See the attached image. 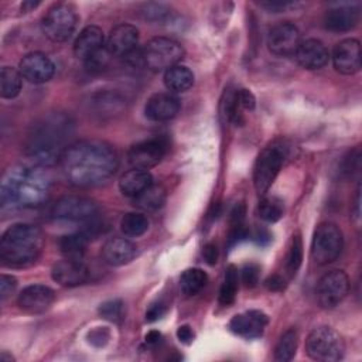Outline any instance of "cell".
Wrapping results in <instances>:
<instances>
[{"mask_svg":"<svg viewBox=\"0 0 362 362\" xmlns=\"http://www.w3.org/2000/svg\"><path fill=\"white\" fill-rule=\"evenodd\" d=\"M246 238H249V229L245 226V223L232 225L228 236V247L235 246L236 243L245 240Z\"/></svg>","mask_w":362,"mask_h":362,"instance_id":"ab89813d","label":"cell"},{"mask_svg":"<svg viewBox=\"0 0 362 362\" xmlns=\"http://www.w3.org/2000/svg\"><path fill=\"white\" fill-rule=\"evenodd\" d=\"M72 133L69 116L51 113L35 123L28 134L25 151L34 164L48 167L59 161L65 151L66 140Z\"/></svg>","mask_w":362,"mask_h":362,"instance_id":"3957f363","label":"cell"},{"mask_svg":"<svg viewBox=\"0 0 362 362\" xmlns=\"http://www.w3.org/2000/svg\"><path fill=\"white\" fill-rule=\"evenodd\" d=\"M297 62L310 71L321 69L328 64L329 52L327 47L315 38H308L305 41H301L297 51H296Z\"/></svg>","mask_w":362,"mask_h":362,"instance_id":"ffe728a7","label":"cell"},{"mask_svg":"<svg viewBox=\"0 0 362 362\" xmlns=\"http://www.w3.org/2000/svg\"><path fill=\"white\" fill-rule=\"evenodd\" d=\"M78 24V14L68 3L54 4L42 17L41 28L45 37L54 42L68 41Z\"/></svg>","mask_w":362,"mask_h":362,"instance_id":"ba28073f","label":"cell"},{"mask_svg":"<svg viewBox=\"0 0 362 362\" xmlns=\"http://www.w3.org/2000/svg\"><path fill=\"white\" fill-rule=\"evenodd\" d=\"M260 6L273 13H279V11H284L286 8L291 7L293 3L291 1H262Z\"/></svg>","mask_w":362,"mask_h":362,"instance_id":"c3c4849f","label":"cell"},{"mask_svg":"<svg viewBox=\"0 0 362 362\" xmlns=\"http://www.w3.org/2000/svg\"><path fill=\"white\" fill-rule=\"evenodd\" d=\"M52 279L64 287H75L83 284L89 277V270L82 260L64 259L54 264L51 272Z\"/></svg>","mask_w":362,"mask_h":362,"instance_id":"ac0fdd59","label":"cell"},{"mask_svg":"<svg viewBox=\"0 0 362 362\" xmlns=\"http://www.w3.org/2000/svg\"><path fill=\"white\" fill-rule=\"evenodd\" d=\"M141 14L146 20L150 21H161L168 16V8L164 7L163 4H156V3H150L146 4L141 10Z\"/></svg>","mask_w":362,"mask_h":362,"instance_id":"f35d334b","label":"cell"},{"mask_svg":"<svg viewBox=\"0 0 362 362\" xmlns=\"http://www.w3.org/2000/svg\"><path fill=\"white\" fill-rule=\"evenodd\" d=\"M0 359L4 361V362H6V361H10V362H11V361H13V356H11V355H7V354L3 351L1 355H0Z\"/></svg>","mask_w":362,"mask_h":362,"instance_id":"db71d44e","label":"cell"},{"mask_svg":"<svg viewBox=\"0 0 362 362\" xmlns=\"http://www.w3.org/2000/svg\"><path fill=\"white\" fill-rule=\"evenodd\" d=\"M267 322H269V318L264 313L252 310V311H246L243 314H236L230 320L229 328L236 335L250 339V338L260 337Z\"/></svg>","mask_w":362,"mask_h":362,"instance_id":"44dd1931","label":"cell"},{"mask_svg":"<svg viewBox=\"0 0 362 362\" xmlns=\"http://www.w3.org/2000/svg\"><path fill=\"white\" fill-rule=\"evenodd\" d=\"M236 100H238V105H239L240 109H247V110L255 109L256 99H255L253 93L249 89L236 90Z\"/></svg>","mask_w":362,"mask_h":362,"instance_id":"60d3db41","label":"cell"},{"mask_svg":"<svg viewBox=\"0 0 362 362\" xmlns=\"http://www.w3.org/2000/svg\"><path fill=\"white\" fill-rule=\"evenodd\" d=\"M202 256L205 259V262L209 264V266H214L216 262H218V247L215 243H206L204 246V250H202Z\"/></svg>","mask_w":362,"mask_h":362,"instance_id":"bcb514c9","label":"cell"},{"mask_svg":"<svg viewBox=\"0 0 362 362\" xmlns=\"http://www.w3.org/2000/svg\"><path fill=\"white\" fill-rule=\"evenodd\" d=\"M18 71L24 79L31 83H44L49 81L55 72L54 62L42 52H30L24 55L18 64Z\"/></svg>","mask_w":362,"mask_h":362,"instance_id":"5bb4252c","label":"cell"},{"mask_svg":"<svg viewBox=\"0 0 362 362\" xmlns=\"http://www.w3.org/2000/svg\"><path fill=\"white\" fill-rule=\"evenodd\" d=\"M99 314L107 321L120 322L123 318V303L120 300H109L100 304Z\"/></svg>","mask_w":362,"mask_h":362,"instance_id":"d590c367","label":"cell"},{"mask_svg":"<svg viewBox=\"0 0 362 362\" xmlns=\"http://www.w3.org/2000/svg\"><path fill=\"white\" fill-rule=\"evenodd\" d=\"M349 279L342 270H331L325 273L317 284L318 304L325 308L337 307L348 294Z\"/></svg>","mask_w":362,"mask_h":362,"instance_id":"7c38bea8","label":"cell"},{"mask_svg":"<svg viewBox=\"0 0 362 362\" xmlns=\"http://www.w3.org/2000/svg\"><path fill=\"white\" fill-rule=\"evenodd\" d=\"M120 229L129 238L141 236L148 229V219L140 212H129L122 218Z\"/></svg>","mask_w":362,"mask_h":362,"instance_id":"4dcf8cb0","label":"cell"},{"mask_svg":"<svg viewBox=\"0 0 362 362\" xmlns=\"http://www.w3.org/2000/svg\"><path fill=\"white\" fill-rule=\"evenodd\" d=\"M301 260H303V242L300 235H294L291 239V245H290V250L286 262V269L290 276H294L297 273V270L301 266Z\"/></svg>","mask_w":362,"mask_h":362,"instance_id":"e575fe53","label":"cell"},{"mask_svg":"<svg viewBox=\"0 0 362 362\" xmlns=\"http://www.w3.org/2000/svg\"><path fill=\"white\" fill-rule=\"evenodd\" d=\"M44 246L42 232L31 223L11 225L0 239V259L11 267L28 266L37 260Z\"/></svg>","mask_w":362,"mask_h":362,"instance_id":"277c9868","label":"cell"},{"mask_svg":"<svg viewBox=\"0 0 362 362\" xmlns=\"http://www.w3.org/2000/svg\"><path fill=\"white\" fill-rule=\"evenodd\" d=\"M168 143L164 137H150L133 144L127 151V161L133 168L148 170L157 165L165 156Z\"/></svg>","mask_w":362,"mask_h":362,"instance_id":"8fae6325","label":"cell"},{"mask_svg":"<svg viewBox=\"0 0 362 362\" xmlns=\"http://www.w3.org/2000/svg\"><path fill=\"white\" fill-rule=\"evenodd\" d=\"M300 42L298 28L288 21L274 25L267 35V47L277 57L294 55Z\"/></svg>","mask_w":362,"mask_h":362,"instance_id":"4fadbf2b","label":"cell"},{"mask_svg":"<svg viewBox=\"0 0 362 362\" xmlns=\"http://www.w3.org/2000/svg\"><path fill=\"white\" fill-rule=\"evenodd\" d=\"M165 313H167V304L163 301H157V303L151 304L148 307V310L146 311V321L154 322V321L160 320Z\"/></svg>","mask_w":362,"mask_h":362,"instance_id":"7bdbcfd3","label":"cell"},{"mask_svg":"<svg viewBox=\"0 0 362 362\" xmlns=\"http://www.w3.org/2000/svg\"><path fill=\"white\" fill-rule=\"evenodd\" d=\"M359 20V11L355 7L351 6H341L331 8L324 16V25L329 31L335 33H344L349 31L358 24Z\"/></svg>","mask_w":362,"mask_h":362,"instance_id":"cb8c5ba5","label":"cell"},{"mask_svg":"<svg viewBox=\"0 0 362 362\" xmlns=\"http://www.w3.org/2000/svg\"><path fill=\"white\" fill-rule=\"evenodd\" d=\"M334 68L342 75H354L361 69V44L355 38L339 41L332 52Z\"/></svg>","mask_w":362,"mask_h":362,"instance_id":"9a60e30c","label":"cell"},{"mask_svg":"<svg viewBox=\"0 0 362 362\" xmlns=\"http://www.w3.org/2000/svg\"><path fill=\"white\" fill-rule=\"evenodd\" d=\"M307 355L318 362H335L345 354L342 337L331 327H318L313 329L305 339Z\"/></svg>","mask_w":362,"mask_h":362,"instance_id":"52a82bcc","label":"cell"},{"mask_svg":"<svg viewBox=\"0 0 362 362\" xmlns=\"http://www.w3.org/2000/svg\"><path fill=\"white\" fill-rule=\"evenodd\" d=\"M184 48L175 40L154 37L141 48L143 66L153 72L167 71L184 58Z\"/></svg>","mask_w":362,"mask_h":362,"instance_id":"8992f818","label":"cell"},{"mask_svg":"<svg viewBox=\"0 0 362 362\" xmlns=\"http://www.w3.org/2000/svg\"><path fill=\"white\" fill-rule=\"evenodd\" d=\"M165 201V189L163 185L151 184L147 189H144L140 195L134 198L136 206L144 211H154L163 206Z\"/></svg>","mask_w":362,"mask_h":362,"instance_id":"f1b7e54d","label":"cell"},{"mask_svg":"<svg viewBox=\"0 0 362 362\" xmlns=\"http://www.w3.org/2000/svg\"><path fill=\"white\" fill-rule=\"evenodd\" d=\"M103 48V33L98 25L85 27L74 42V54L79 59H86Z\"/></svg>","mask_w":362,"mask_h":362,"instance_id":"603a6c76","label":"cell"},{"mask_svg":"<svg viewBox=\"0 0 362 362\" xmlns=\"http://www.w3.org/2000/svg\"><path fill=\"white\" fill-rule=\"evenodd\" d=\"M107 338H109V332L105 329V328H98V329H93L90 334H89V341L90 344L96 345V346H102L107 342Z\"/></svg>","mask_w":362,"mask_h":362,"instance_id":"f6af8a7d","label":"cell"},{"mask_svg":"<svg viewBox=\"0 0 362 362\" xmlns=\"http://www.w3.org/2000/svg\"><path fill=\"white\" fill-rule=\"evenodd\" d=\"M136 246L129 239L112 238L102 247V257L110 266H123L136 256Z\"/></svg>","mask_w":362,"mask_h":362,"instance_id":"7402d4cb","label":"cell"},{"mask_svg":"<svg viewBox=\"0 0 362 362\" xmlns=\"http://www.w3.org/2000/svg\"><path fill=\"white\" fill-rule=\"evenodd\" d=\"M344 247L341 229L332 222L320 223L313 236L311 256L318 264H328L338 259Z\"/></svg>","mask_w":362,"mask_h":362,"instance_id":"9c48e42d","label":"cell"},{"mask_svg":"<svg viewBox=\"0 0 362 362\" xmlns=\"http://www.w3.org/2000/svg\"><path fill=\"white\" fill-rule=\"evenodd\" d=\"M297 339L298 335L296 332V329H288L286 331L274 349V359L277 362H288L293 359V356L296 355V349H297Z\"/></svg>","mask_w":362,"mask_h":362,"instance_id":"1f68e13d","label":"cell"},{"mask_svg":"<svg viewBox=\"0 0 362 362\" xmlns=\"http://www.w3.org/2000/svg\"><path fill=\"white\" fill-rule=\"evenodd\" d=\"M264 286L269 291H281L286 287V280L280 274H272L264 280Z\"/></svg>","mask_w":362,"mask_h":362,"instance_id":"ee69618b","label":"cell"},{"mask_svg":"<svg viewBox=\"0 0 362 362\" xmlns=\"http://www.w3.org/2000/svg\"><path fill=\"white\" fill-rule=\"evenodd\" d=\"M139 42V30L132 24H117L113 27L106 40V49L113 57H126Z\"/></svg>","mask_w":362,"mask_h":362,"instance_id":"e0dca14e","label":"cell"},{"mask_svg":"<svg viewBox=\"0 0 362 362\" xmlns=\"http://www.w3.org/2000/svg\"><path fill=\"white\" fill-rule=\"evenodd\" d=\"M160 342H161V334H160L158 331L151 329V331L147 332V335H146V344H147V345L156 346V345H158Z\"/></svg>","mask_w":362,"mask_h":362,"instance_id":"f907efd6","label":"cell"},{"mask_svg":"<svg viewBox=\"0 0 362 362\" xmlns=\"http://www.w3.org/2000/svg\"><path fill=\"white\" fill-rule=\"evenodd\" d=\"M256 240H257V243H260V245H266V243H269L270 240H272V236H270V233L267 232V230H259L257 232V235H256Z\"/></svg>","mask_w":362,"mask_h":362,"instance_id":"816d5d0a","label":"cell"},{"mask_svg":"<svg viewBox=\"0 0 362 362\" xmlns=\"http://www.w3.org/2000/svg\"><path fill=\"white\" fill-rule=\"evenodd\" d=\"M177 338L180 339V342L188 345V344H191V342L194 341L195 334H194L192 328L185 324V325H180V327H178V329H177Z\"/></svg>","mask_w":362,"mask_h":362,"instance_id":"7dc6e473","label":"cell"},{"mask_svg":"<svg viewBox=\"0 0 362 362\" xmlns=\"http://www.w3.org/2000/svg\"><path fill=\"white\" fill-rule=\"evenodd\" d=\"M180 99L173 93H154L150 96L144 106L146 117L153 122H165L173 119L180 110Z\"/></svg>","mask_w":362,"mask_h":362,"instance_id":"d6986e66","label":"cell"},{"mask_svg":"<svg viewBox=\"0 0 362 362\" xmlns=\"http://www.w3.org/2000/svg\"><path fill=\"white\" fill-rule=\"evenodd\" d=\"M51 191V177L45 167L14 165L0 181V204L3 209L34 208L47 201Z\"/></svg>","mask_w":362,"mask_h":362,"instance_id":"7a4b0ae2","label":"cell"},{"mask_svg":"<svg viewBox=\"0 0 362 362\" xmlns=\"http://www.w3.org/2000/svg\"><path fill=\"white\" fill-rule=\"evenodd\" d=\"M206 280H208L206 273L202 269H198V267L187 269L180 277V287L184 294L194 296L204 288V286L206 284Z\"/></svg>","mask_w":362,"mask_h":362,"instance_id":"f546056e","label":"cell"},{"mask_svg":"<svg viewBox=\"0 0 362 362\" xmlns=\"http://www.w3.org/2000/svg\"><path fill=\"white\" fill-rule=\"evenodd\" d=\"M284 212L283 201L277 197H264L259 204V216L269 223L277 222Z\"/></svg>","mask_w":362,"mask_h":362,"instance_id":"836d02e7","label":"cell"},{"mask_svg":"<svg viewBox=\"0 0 362 362\" xmlns=\"http://www.w3.org/2000/svg\"><path fill=\"white\" fill-rule=\"evenodd\" d=\"M89 238L83 232H76V233H69L65 235L59 239V249L61 253L66 259H78L82 260L86 246H88Z\"/></svg>","mask_w":362,"mask_h":362,"instance_id":"4316f807","label":"cell"},{"mask_svg":"<svg viewBox=\"0 0 362 362\" xmlns=\"http://www.w3.org/2000/svg\"><path fill=\"white\" fill-rule=\"evenodd\" d=\"M64 178L74 187L89 188L105 182L119 167L115 148L100 140L69 144L59 158Z\"/></svg>","mask_w":362,"mask_h":362,"instance_id":"6da1fadb","label":"cell"},{"mask_svg":"<svg viewBox=\"0 0 362 362\" xmlns=\"http://www.w3.org/2000/svg\"><path fill=\"white\" fill-rule=\"evenodd\" d=\"M112 55L109 54V51L106 49V47H103L102 49H99L98 52H95L93 55H90L89 58H86L83 62H85V66L89 72H99L102 69L106 68L107 62H109V58Z\"/></svg>","mask_w":362,"mask_h":362,"instance_id":"8d00e7d4","label":"cell"},{"mask_svg":"<svg viewBox=\"0 0 362 362\" xmlns=\"http://www.w3.org/2000/svg\"><path fill=\"white\" fill-rule=\"evenodd\" d=\"M51 215L58 221L88 222L96 218L98 204L88 197L68 195L54 204Z\"/></svg>","mask_w":362,"mask_h":362,"instance_id":"30bf717a","label":"cell"},{"mask_svg":"<svg viewBox=\"0 0 362 362\" xmlns=\"http://www.w3.org/2000/svg\"><path fill=\"white\" fill-rule=\"evenodd\" d=\"M242 276V283L246 287H255L259 283V277H260V266L256 263H246L242 267L240 272Z\"/></svg>","mask_w":362,"mask_h":362,"instance_id":"74e56055","label":"cell"},{"mask_svg":"<svg viewBox=\"0 0 362 362\" xmlns=\"http://www.w3.org/2000/svg\"><path fill=\"white\" fill-rule=\"evenodd\" d=\"M164 83L171 92H185L194 85V74L185 65H174L165 71Z\"/></svg>","mask_w":362,"mask_h":362,"instance_id":"484cf974","label":"cell"},{"mask_svg":"<svg viewBox=\"0 0 362 362\" xmlns=\"http://www.w3.org/2000/svg\"><path fill=\"white\" fill-rule=\"evenodd\" d=\"M243 219H245V206L242 204H238L230 212V225L243 223Z\"/></svg>","mask_w":362,"mask_h":362,"instance_id":"681fc988","label":"cell"},{"mask_svg":"<svg viewBox=\"0 0 362 362\" xmlns=\"http://www.w3.org/2000/svg\"><path fill=\"white\" fill-rule=\"evenodd\" d=\"M21 74L20 71L4 66L0 71V95L4 99H13L16 98L21 90Z\"/></svg>","mask_w":362,"mask_h":362,"instance_id":"83f0119b","label":"cell"},{"mask_svg":"<svg viewBox=\"0 0 362 362\" xmlns=\"http://www.w3.org/2000/svg\"><path fill=\"white\" fill-rule=\"evenodd\" d=\"M238 291V269L230 264L225 272V279L219 290V303L222 305H229L235 301Z\"/></svg>","mask_w":362,"mask_h":362,"instance_id":"d6a6232c","label":"cell"},{"mask_svg":"<svg viewBox=\"0 0 362 362\" xmlns=\"http://www.w3.org/2000/svg\"><path fill=\"white\" fill-rule=\"evenodd\" d=\"M38 4H40L38 1H24V3H23V6H21V8H23V10H25V11H28V10L34 8V7H37Z\"/></svg>","mask_w":362,"mask_h":362,"instance_id":"f5cc1de1","label":"cell"},{"mask_svg":"<svg viewBox=\"0 0 362 362\" xmlns=\"http://www.w3.org/2000/svg\"><path fill=\"white\" fill-rule=\"evenodd\" d=\"M288 147L281 141H273L257 156L253 168V184L259 195H264L274 182L287 157Z\"/></svg>","mask_w":362,"mask_h":362,"instance_id":"5b68a950","label":"cell"},{"mask_svg":"<svg viewBox=\"0 0 362 362\" xmlns=\"http://www.w3.org/2000/svg\"><path fill=\"white\" fill-rule=\"evenodd\" d=\"M153 184V177L147 170L133 168L126 171L119 180V188L123 195L136 198Z\"/></svg>","mask_w":362,"mask_h":362,"instance_id":"d4e9b609","label":"cell"},{"mask_svg":"<svg viewBox=\"0 0 362 362\" xmlns=\"http://www.w3.org/2000/svg\"><path fill=\"white\" fill-rule=\"evenodd\" d=\"M55 300L52 288L44 284H31L23 288L18 294V307L28 314H41L51 307Z\"/></svg>","mask_w":362,"mask_h":362,"instance_id":"2e32d148","label":"cell"},{"mask_svg":"<svg viewBox=\"0 0 362 362\" xmlns=\"http://www.w3.org/2000/svg\"><path fill=\"white\" fill-rule=\"evenodd\" d=\"M17 286V280L13 276L8 274H1L0 277V297L1 300H6L16 288Z\"/></svg>","mask_w":362,"mask_h":362,"instance_id":"b9f144b4","label":"cell"}]
</instances>
